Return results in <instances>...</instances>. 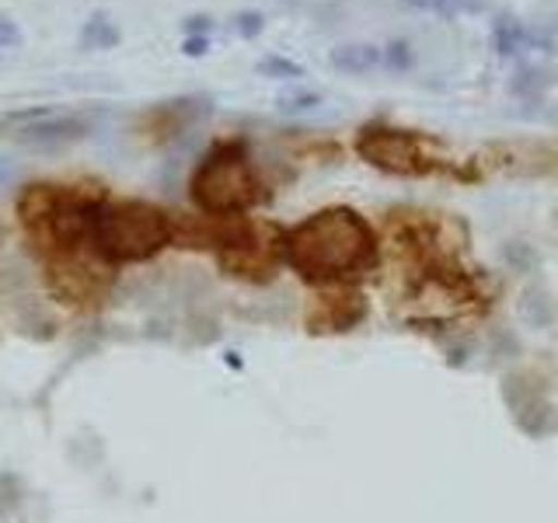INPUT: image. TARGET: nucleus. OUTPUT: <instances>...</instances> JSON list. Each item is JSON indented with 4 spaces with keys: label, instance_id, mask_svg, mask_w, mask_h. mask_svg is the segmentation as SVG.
Returning a JSON list of instances; mask_svg holds the SVG:
<instances>
[{
    "label": "nucleus",
    "instance_id": "6e6552de",
    "mask_svg": "<svg viewBox=\"0 0 558 523\" xmlns=\"http://www.w3.org/2000/svg\"><path fill=\"white\" fill-rule=\"evenodd\" d=\"M377 63H380L377 46L353 42V46H339L336 52H331V66H339L342 74H366V70H374Z\"/></svg>",
    "mask_w": 558,
    "mask_h": 523
},
{
    "label": "nucleus",
    "instance_id": "7ed1b4c3",
    "mask_svg": "<svg viewBox=\"0 0 558 523\" xmlns=\"http://www.w3.org/2000/svg\"><path fill=\"white\" fill-rule=\"evenodd\" d=\"M192 199L214 217H238L262 199V182L248 150L241 144H220L209 150L192 174Z\"/></svg>",
    "mask_w": 558,
    "mask_h": 523
},
{
    "label": "nucleus",
    "instance_id": "20e7f679",
    "mask_svg": "<svg viewBox=\"0 0 558 523\" xmlns=\"http://www.w3.org/2000/svg\"><path fill=\"white\" fill-rule=\"evenodd\" d=\"M356 150L366 165L391 171V174H405V179H418V174H429L440 168L436 144L415 130L363 126L356 136Z\"/></svg>",
    "mask_w": 558,
    "mask_h": 523
},
{
    "label": "nucleus",
    "instance_id": "f257e3e1",
    "mask_svg": "<svg viewBox=\"0 0 558 523\" xmlns=\"http://www.w3.org/2000/svg\"><path fill=\"white\" fill-rule=\"evenodd\" d=\"M377 238L356 209L331 206L301 220L283 238V258L293 272L314 283L328 279H349L374 266Z\"/></svg>",
    "mask_w": 558,
    "mask_h": 523
},
{
    "label": "nucleus",
    "instance_id": "1a4fd4ad",
    "mask_svg": "<svg viewBox=\"0 0 558 523\" xmlns=\"http://www.w3.org/2000/svg\"><path fill=\"white\" fill-rule=\"evenodd\" d=\"M17 39H22V32H17V25L11 22V17L0 14V60L8 57V49L17 46Z\"/></svg>",
    "mask_w": 558,
    "mask_h": 523
},
{
    "label": "nucleus",
    "instance_id": "9d476101",
    "mask_svg": "<svg viewBox=\"0 0 558 523\" xmlns=\"http://www.w3.org/2000/svg\"><path fill=\"white\" fill-rule=\"evenodd\" d=\"M234 28L244 35V39H252V35L262 32V17H258V14H238V17H234Z\"/></svg>",
    "mask_w": 558,
    "mask_h": 523
},
{
    "label": "nucleus",
    "instance_id": "423d86ee",
    "mask_svg": "<svg viewBox=\"0 0 558 523\" xmlns=\"http://www.w3.org/2000/svg\"><path fill=\"white\" fill-rule=\"evenodd\" d=\"M220 244V262L238 276H262L272 266V244L262 238V227L255 223H238L234 231L217 238Z\"/></svg>",
    "mask_w": 558,
    "mask_h": 523
},
{
    "label": "nucleus",
    "instance_id": "39448f33",
    "mask_svg": "<svg viewBox=\"0 0 558 523\" xmlns=\"http://www.w3.org/2000/svg\"><path fill=\"white\" fill-rule=\"evenodd\" d=\"M4 130L11 139L35 150H57L66 144H77L95 130V115L84 112H49V109H32V112H11L4 119Z\"/></svg>",
    "mask_w": 558,
    "mask_h": 523
},
{
    "label": "nucleus",
    "instance_id": "9b49d317",
    "mask_svg": "<svg viewBox=\"0 0 558 523\" xmlns=\"http://www.w3.org/2000/svg\"><path fill=\"white\" fill-rule=\"evenodd\" d=\"M206 39H203V35H199V39H185V57H203V52H206Z\"/></svg>",
    "mask_w": 558,
    "mask_h": 523
},
{
    "label": "nucleus",
    "instance_id": "f8f14e48",
    "mask_svg": "<svg viewBox=\"0 0 558 523\" xmlns=\"http://www.w3.org/2000/svg\"><path fill=\"white\" fill-rule=\"evenodd\" d=\"M409 4L415 8H433V11H440V8H453L458 0H409Z\"/></svg>",
    "mask_w": 558,
    "mask_h": 523
},
{
    "label": "nucleus",
    "instance_id": "ddd939ff",
    "mask_svg": "<svg viewBox=\"0 0 558 523\" xmlns=\"http://www.w3.org/2000/svg\"><path fill=\"white\" fill-rule=\"evenodd\" d=\"M209 28V17H189L185 32H206Z\"/></svg>",
    "mask_w": 558,
    "mask_h": 523
},
{
    "label": "nucleus",
    "instance_id": "f03ea898",
    "mask_svg": "<svg viewBox=\"0 0 558 523\" xmlns=\"http://www.w3.org/2000/svg\"><path fill=\"white\" fill-rule=\"evenodd\" d=\"M174 227L161 206L122 199V203H98L92 220V252L105 266H122V262H144L171 244Z\"/></svg>",
    "mask_w": 558,
    "mask_h": 523
},
{
    "label": "nucleus",
    "instance_id": "0eeeda50",
    "mask_svg": "<svg viewBox=\"0 0 558 523\" xmlns=\"http://www.w3.org/2000/svg\"><path fill=\"white\" fill-rule=\"evenodd\" d=\"M119 39H122V32L105 11H95L81 28V49H112L119 46Z\"/></svg>",
    "mask_w": 558,
    "mask_h": 523
}]
</instances>
